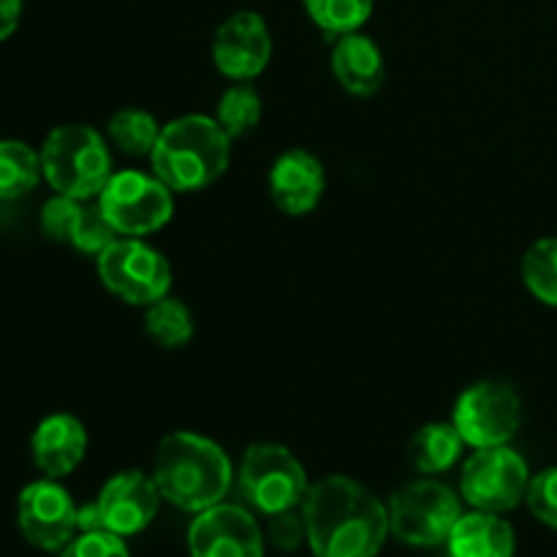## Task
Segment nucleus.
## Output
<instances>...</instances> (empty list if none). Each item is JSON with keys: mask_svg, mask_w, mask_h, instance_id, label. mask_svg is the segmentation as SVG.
<instances>
[{"mask_svg": "<svg viewBox=\"0 0 557 557\" xmlns=\"http://www.w3.org/2000/svg\"><path fill=\"white\" fill-rule=\"evenodd\" d=\"M302 517L315 557H375L389 536V509L343 473L310 484Z\"/></svg>", "mask_w": 557, "mask_h": 557, "instance_id": "f257e3e1", "label": "nucleus"}, {"mask_svg": "<svg viewBox=\"0 0 557 557\" xmlns=\"http://www.w3.org/2000/svg\"><path fill=\"white\" fill-rule=\"evenodd\" d=\"M152 479L163 500L199 515L223 504L234 482V468L221 444L190 430L163 435L152 460Z\"/></svg>", "mask_w": 557, "mask_h": 557, "instance_id": "f03ea898", "label": "nucleus"}, {"mask_svg": "<svg viewBox=\"0 0 557 557\" xmlns=\"http://www.w3.org/2000/svg\"><path fill=\"white\" fill-rule=\"evenodd\" d=\"M232 161V139L207 114H183L161 128L152 174L174 194H194L215 183Z\"/></svg>", "mask_w": 557, "mask_h": 557, "instance_id": "7ed1b4c3", "label": "nucleus"}, {"mask_svg": "<svg viewBox=\"0 0 557 557\" xmlns=\"http://www.w3.org/2000/svg\"><path fill=\"white\" fill-rule=\"evenodd\" d=\"M41 172L54 194L82 201L98 199L114 174L103 136L82 123L49 131L41 145Z\"/></svg>", "mask_w": 557, "mask_h": 557, "instance_id": "20e7f679", "label": "nucleus"}, {"mask_svg": "<svg viewBox=\"0 0 557 557\" xmlns=\"http://www.w3.org/2000/svg\"><path fill=\"white\" fill-rule=\"evenodd\" d=\"M98 277L123 302L147 308L172 292V264L141 237H117L96 256Z\"/></svg>", "mask_w": 557, "mask_h": 557, "instance_id": "39448f33", "label": "nucleus"}, {"mask_svg": "<svg viewBox=\"0 0 557 557\" xmlns=\"http://www.w3.org/2000/svg\"><path fill=\"white\" fill-rule=\"evenodd\" d=\"M239 490L256 511L272 517L302 506L310 482L288 446L253 444L239 462Z\"/></svg>", "mask_w": 557, "mask_h": 557, "instance_id": "423d86ee", "label": "nucleus"}, {"mask_svg": "<svg viewBox=\"0 0 557 557\" xmlns=\"http://www.w3.org/2000/svg\"><path fill=\"white\" fill-rule=\"evenodd\" d=\"M172 194L174 190L166 188L156 174L150 177L136 169H125L109 177L96 201L117 237H147L172 221Z\"/></svg>", "mask_w": 557, "mask_h": 557, "instance_id": "0eeeda50", "label": "nucleus"}, {"mask_svg": "<svg viewBox=\"0 0 557 557\" xmlns=\"http://www.w3.org/2000/svg\"><path fill=\"white\" fill-rule=\"evenodd\" d=\"M462 517V504L446 484L419 479L397 490L389 500V533L408 547L446 544Z\"/></svg>", "mask_w": 557, "mask_h": 557, "instance_id": "6e6552de", "label": "nucleus"}, {"mask_svg": "<svg viewBox=\"0 0 557 557\" xmlns=\"http://www.w3.org/2000/svg\"><path fill=\"white\" fill-rule=\"evenodd\" d=\"M451 422L471 449L506 446L522 424V400L504 381H476L460 392Z\"/></svg>", "mask_w": 557, "mask_h": 557, "instance_id": "1a4fd4ad", "label": "nucleus"}, {"mask_svg": "<svg viewBox=\"0 0 557 557\" xmlns=\"http://www.w3.org/2000/svg\"><path fill=\"white\" fill-rule=\"evenodd\" d=\"M531 471L520 451L506 446L476 449L460 473V495L468 506L490 515H506L525 500Z\"/></svg>", "mask_w": 557, "mask_h": 557, "instance_id": "9d476101", "label": "nucleus"}, {"mask_svg": "<svg viewBox=\"0 0 557 557\" xmlns=\"http://www.w3.org/2000/svg\"><path fill=\"white\" fill-rule=\"evenodd\" d=\"M79 506L60 487L58 479H41L27 484L16 500V520L27 544L44 553H60L79 533Z\"/></svg>", "mask_w": 557, "mask_h": 557, "instance_id": "9b49d317", "label": "nucleus"}, {"mask_svg": "<svg viewBox=\"0 0 557 557\" xmlns=\"http://www.w3.org/2000/svg\"><path fill=\"white\" fill-rule=\"evenodd\" d=\"M190 557H264V533L248 509L215 504L188 528Z\"/></svg>", "mask_w": 557, "mask_h": 557, "instance_id": "f8f14e48", "label": "nucleus"}, {"mask_svg": "<svg viewBox=\"0 0 557 557\" xmlns=\"http://www.w3.org/2000/svg\"><path fill=\"white\" fill-rule=\"evenodd\" d=\"M272 36L264 16L237 11L218 25L212 38V63L234 82L256 79L270 65Z\"/></svg>", "mask_w": 557, "mask_h": 557, "instance_id": "ddd939ff", "label": "nucleus"}, {"mask_svg": "<svg viewBox=\"0 0 557 557\" xmlns=\"http://www.w3.org/2000/svg\"><path fill=\"white\" fill-rule=\"evenodd\" d=\"M161 500L163 495L152 473L120 471L103 484L96 506L98 515H101L103 531L128 539L145 531L156 520Z\"/></svg>", "mask_w": 557, "mask_h": 557, "instance_id": "4468645a", "label": "nucleus"}, {"mask_svg": "<svg viewBox=\"0 0 557 557\" xmlns=\"http://www.w3.org/2000/svg\"><path fill=\"white\" fill-rule=\"evenodd\" d=\"M41 228L54 243L71 245L87 256H98L109 243L117 239L112 223L103 218L101 207L90 201L54 194L41 210Z\"/></svg>", "mask_w": 557, "mask_h": 557, "instance_id": "2eb2a0df", "label": "nucleus"}, {"mask_svg": "<svg viewBox=\"0 0 557 557\" xmlns=\"http://www.w3.org/2000/svg\"><path fill=\"white\" fill-rule=\"evenodd\" d=\"M326 188V174L313 152L294 147L275 158L270 169V196L281 212L292 218L310 215Z\"/></svg>", "mask_w": 557, "mask_h": 557, "instance_id": "dca6fc26", "label": "nucleus"}, {"mask_svg": "<svg viewBox=\"0 0 557 557\" xmlns=\"http://www.w3.org/2000/svg\"><path fill=\"white\" fill-rule=\"evenodd\" d=\"M30 455L47 479H65L87 455V430L71 413H52L33 430Z\"/></svg>", "mask_w": 557, "mask_h": 557, "instance_id": "f3484780", "label": "nucleus"}, {"mask_svg": "<svg viewBox=\"0 0 557 557\" xmlns=\"http://www.w3.org/2000/svg\"><path fill=\"white\" fill-rule=\"evenodd\" d=\"M332 71L343 90L359 98L375 96L386 82V65L379 44L359 30L337 36L332 47Z\"/></svg>", "mask_w": 557, "mask_h": 557, "instance_id": "a211bd4d", "label": "nucleus"}, {"mask_svg": "<svg viewBox=\"0 0 557 557\" xmlns=\"http://www.w3.org/2000/svg\"><path fill=\"white\" fill-rule=\"evenodd\" d=\"M449 557H515V528L500 515L476 511L462 515L446 539Z\"/></svg>", "mask_w": 557, "mask_h": 557, "instance_id": "6ab92c4d", "label": "nucleus"}, {"mask_svg": "<svg viewBox=\"0 0 557 557\" xmlns=\"http://www.w3.org/2000/svg\"><path fill=\"white\" fill-rule=\"evenodd\" d=\"M466 441L457 433L455 422H430L417 430V435L408 444V457L411 466L424 476L446 473L455 468V462L462 457Z\"/></svg>", "mask_w": 557, "mask_h": 557, "instance_id": "aec40b11", "label": "nucleus"}, {"mask_svg": "<svg viewBox=\"0 0 557 557\" xmlns=\"http://www.w3.org/2000/svg\"><path fill=\"white\" fill-rule=\"evenodd\" d=\"M41 177V152L25 141H0V201L22 199L36 188Z\"/></svg>", "mask_w": 557, "mask_h": 557, "instance_id": "412c9836", "label": "nucleus"}, {"mask_svg": "<svg viewBox=\"0 0 557 557\" xmlns=\"http://www.w3.org/2000/svg\"><path fill=\"white\" fill-rule=\"evenodd\" d=\"M145 332L161 348H183L194 337V313L183 299L161 297L145 308Z\"/></svg>", "mask_w": 557, "mask_h": 557, "instance_id": "4be33fe9", "label": "nucleus"}, {"mask_svg": "<svg viewBox=\"0 0 557 557\" xmlns=\"http://www.w3.org/2000/svg\"><path fill=\"white\" fill-rule=\"evenodd\" d=\"M161 128L163 125H158V120L150 112L128 107L112 114V120L107 125V134L120 152L141 158L152 156V150L158 145V136H161Z\"/></svg>", "mask_w": 557, "mask_h": 557, "instance_id": "5701e85b", "label": "nucleus"}, {"mask_svg": "<svg viewBox=\"0 0 557 557\" xmlns=\"http://www.w3.org/2000/svg\"><path fill=\"white\" fill-rule=\"evenodd\" d=\"M522 283L542 305L557 308V237H542L522 256Z\"/></svg>", "mask_w": 557, "mask_h": 557, "instance_id": "b1692460", "label": "nucleus"}, {"mask_svg": "<svg viewBox=\"0 0 557 557\" xmlns=\"http://www.w3.org/2000/svg\"><path fill=\"white\" fill-rule=\"evenodd\" d=\"M218 125L226 131L228 139H243L259 125L261 120V96L248 82H234L218 101L215 112Z\"/></svg>", "mask_w": 557, "mask_h": 557, "instance_id": "393cba45", "label": "nucleus"}, {"mask_svg": "<svg viewBox=\"0 0 557 557\" xmlns=\"http://www.w3.org/2000/svg\"><path fill=\"white\" fill-rule=\"evenodd\" d=\"M302 3L310 20L332 38L357 33L373 14V0H302Z\"/></svg>", "mask_w": 557, "mask_h": 557, "instance_id": "a878e982", "label": "nucleus"}, {"mask_svg": "<svg viewBox=\"0 0 557 557\" xmlns=\"http://www.w3.org/2000/svg\"><path fill=\"white\" fill-rule=\"evenodd\" d=\"M525 504L539 522L557 531V466L531 476Z\"/></svg>", "mask_w": 557, "mask_h": 557, "instance_id": "bb28decb", "label": "nucleus"}, {"mask_svg": "<svg viewBox=\"0 0 557 557\" xmlns=\"http://www.w3.org/2000/svg\"><path fill=\"white\" fill-rule=\"evenodd\" d=\"M60 557H131L123 536L109 531L76 533L69 547L60 549Z\"/></svg>", "mask_w": 557, "mask_h": 557, "instance_id": "cd10ccee", "label": "nucleus"}, {"mask_svg": "<svg viewBox=\"0 0 557 557\" xmlns=\"http://www.w3.org/2000/svg\"><path fill=\"white\" fill-rule=\"evenodd\" d=\"M267 536L283 553H294L299 549V544L308 542V528H305V517L297 515V509L281 511V515L270 517V525H267Z\"/></svg>", "mask_w": 557, "mask_h": 557, "instance_id": "c85d7f7f", "label": "nucleus"}, {"mask_svg": "<svg viewBox=\"0 0 557 557\" xmlns=\"http://www.w3.org/2000/svg\"><path fill=\"white\" fill-rule=\"evenodd\" d=\"M22 0H0V41L11 36L20 27Z\"/></svg>", "mask_w": 557, "mask_h": 557, "instance_id": "c756f323", "label": "nucleus"}, {"mask_svg": "<svg viewBox=\"0 0 557 557\" xmlns=\"http://www.w3.org/2000/svg\"><path fill=\"white\" fill-rule=\"evenodd\" d=\"M76 522H79V533L103 531V522H101V515H98L96 500H92V504L79 506V517H76Z\"/></svg>", "mask_w": 557, "mask_h": 557, "instance_id": "7c9ffc66", "label": "nucleus"}]
</instances>
